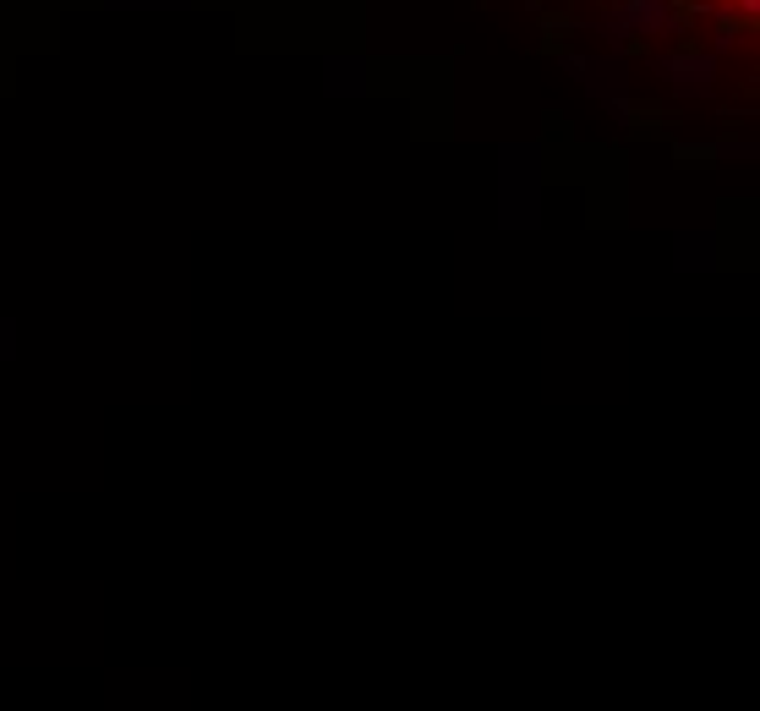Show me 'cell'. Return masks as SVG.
<instances>
[{
    "mask_svg": "<svg viewBox=\"0 0 760 711\" xmlns=\"http://www.w3.org/2000/svg\"><path fill=\"white\" fill-rule=\"evenodd\" d=\"M733 6H739L744 17H755V11H760V0H733Z\"/></svg>",
    "mask_w": 760,
    "mask_h": 711,
    "instance_id": "cell-1",
    "label": "cell"
}]
</instances>
